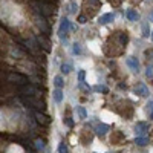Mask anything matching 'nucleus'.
I'll list each match as a JSON object with an SVG mask.
<instances>
[{
	"mask_svg": "<svg viewBox=\"0 0 153 153\" xmlns=\"http://www.w3.org/2000/svg\"><path fill=\"white\" fill-rule=\"evenodd\" d=\"M69 28H71V22H69V19L63 17V19H61V23H60V28H58V35H60L61 40H65V42H66V35H68Z\"/></svg>",
	"mask_w": 153,
	"mask_h": 153,
	"instance_id": "nucleus-2",
	"label": "nucleus"
},
{
	"mask_svg": "<svg viewBox=\"0 0 153 153\" xmlns=\"http://www.w3.org/2000/svg\"><path fill=\"white\" fill-rule=\"evenodd\" d=\"M143 35L144 37H150V31H149V25L147 23L143 25Z\"/></svg>",
	"mask_w": 153,
	"mask_h": 153,
	"instance_id": "nucleus-19",
	"label": "nucleus"
},
{
	"mask_svg": "<svg viewBox=\"0 0 153 153\" xmlns=\"http://www.w3.org/2000/svg\"><path fill=\"white\" fill-rule=\"evenodd\" d=\"M146 75L149 76V78H150V76L153 78V66H149V68H147V71H146Z\"/></svg>",
	"mask_w": 153,
	"mask_h": 153,
	"instance_id": "nucleus-21",
	"label": "nucleus"
},
{
	"mask_svg": "<svg viewBox=\"0 0 153 153\" xmlns=\"http://www.w3.org/2000/svg\"><path fill=\"white\" fill-rule=\"evenodd\" d=\"M126 63H127V66H129L133 72H138L139 71V63H138V58H135V57H129L126 60Z\"/></svg>",
	"mask_w": 153,
	"mask_h": 153,
	"instance_id": "nucleus-6",
	"label": "nucleus"
},
{
	"mask_svg": "<svg viewBox=\"0 0 153 153\" xmlns=\"http://www.w3.org/2000/svg\"><path fill=\"white\" fill-rule=\"evenodd\" d=\"M113 19H115V16L112 14V12H109V14H104V16L100 17V25H107V23L113 22Z\"/></svg>",
	"mask_w": 153,
	"mask_h": 153,
	"instance_id": "nucleus-9",
	"label": "nucleus"
},
{
	"mask_svg": "<svg viewBox=\"0 0 153 153\" xmlns=\"http://www.w3.org/2000/svg\"><path fill=\"white\" fill-rule=\"evenodd\" d=\"M147 129H149V126L146 123H138V126H136V135H139V136L146 135Z\"/></svg>",
	"mask_w": 153,
	"mask_h": 153,
	"instance_id": "nucleus-10",
	"label": "nucleus"
},
{
	"mask_svg": "<svg viewBox=\"0 0 153 153\" xmlns=\"http://www.w3.org/2000/svg\"><path fill=\"white\" fill-rule=\"evenodd\" d=\"M8 80L11 83H17V84H28V78L25 75H20V74H9Z\"/></svg>",
	"mask_w": 153,
	"mask_h": 153,
	"instance_id": "nucleus-3",
	"label": "nucleus"
},
{
	"mask_svg": "<svg viewBox=\"0 0 153 153\" xmlns=\"http://www.w3.org/2000/svg\"><path fill=\"white\" fill-rule=\"evenodd\" d=\"M72 52L76 55V54H81V45H78V43H75L74 45V48H72Z\"/></svg>",
	"mask_w": 153,
	"mask_h": 153,
	"instance_id": "nucleus-17",
	"label": "nucleus"
},
{
	"mask_svg": "<svg viewBox=\"0 0 153 153\" xmlns=\"http://www.w3.org/2000/svg\"><path fill=\"white\" fill-rule=\"evenodd\" d=\"M150 17H152V20H153V11H152V14H150Z\"/></svg>",
	"mask_w": 153,
	"mask_h": 153,
	"instance_id": "nucleus-28",
	"label": "nucleus"
},
{
	"mask_svg": "<svg viewBox=\"0 0 153 153\" xmlns=\"http://www.w3.org/2000/svg\"><path fill=\"white\" fill-rule=\"evenodd\" d=\"M32 6L40 12L42 16H51V14H54V8L51 6V5H48V3H45V2H35V3H32Z\"/></svg>",
	"mask_w": 153,
	"mask_h": 153,
	"instance_id": "nucleus-1",
	"label": "nucleus"
},
{
	"mask_svg": "<svg viewBox=\"0 0 153 153\" xmlns=\"http://www.w3.org/2000/svg\"><path fill=\"white\" fill-rule=\"evenodd\" d=\"M35 149L37 150H43L45 149V143L42 141V139H35Z\"/></svg>",
	"mask_w": 153,
	"mask_h": 153,
	"instance_id": "nucleus-16",
	"label": "nucleus"
},
{
	"mask_svg": "<svg viewBox=\"0 0 153 153\" xmlns=\"http://www.w3.org/2000/svg\"><path fill=\"white\" fill-rule=\"evenodd\" d=\"M126 16H127V19H129L130 22H138V19H139V14L135 9H129L126 12Z\"/></svg>",
	"mask_w": 153,
	"mask_h": 153,
	"instance_id": "nucleus-11",
	"label": "nucleus"
},
{
	"mask_svg": "<svg viewBox=\"0 0 153 153\" xmlns=\"http://www.w3.org/2000/svg\"><path fill=\"white\" fill-rule=\"evenodd\" d=\"M37 26L40 28V31L43 34H49V25H48V22L43 17H37Z\"/></svg>",
	"mask_w": 153,
	"mask_h": 153,
	"instance_id": "nucleus-5",
	"label": "nucleus"
},
{
	"mask_svg": "<svg viewBox=\"0 0 153 153\" xmlns=\"http://www.w3.org/2000/svg\"><path fill=\"white\" fill-rule=\"evenodd\" d=\"M95 89H97V91H100V92H104V94L107 92V87L106 86H97Z\"/></svg>",
	"mask_w": 153,
	"mask_h": 153,
	"instance_id": "nucleus-22",
	"label": "nucleus"
},
{
	"mask_svg": "<svg viewBox=\"0 0 153 153\" xmlns=\"http://www.w3.org/2000/svg\"><path fill=\"white\" fill-rule=\"evenodd\" d=\"M152 38H153V31H152Z\"/></svg>",
	"mask_w": 153,
	"mask_h": 153,
	"instance_id": "nucleus-29",
	"label": "nucleus"
},
{
	"mask_svg": "<svg viewBox=\"0 0 153 153\" xmlns=\"http://www.w3.org/2000/svg\"><path fill=\"white\" fill-rule=\"evenodd\" d=\"M109 130V126L107 124H100L98 127H97V133L100 135V136H103V135H106V132Z\"/></svg>",
	"mask_w": 153,
	"mask_h": 153,
	"instance_id": "nucleus-13",
	"label": "nucleus"
},
{
	"mask_svg": "<svg viewBox=\"0 0 153 153\" xmlns=\"http://www.w3.org/2000/svg\"><path fill=\"white\" fill-rule=\"evenodd\" d=\"M135 91H136L138 95H141V97H147V95H149V89H147L144 84H138Z\"/></svg>",
	"mask_w": 153,
	"mask_h": 153,
	"instance_id": "nucleus-12",
	"label": "nucleus"
},
{
	"mask_svg": "<svg viewBox=\"0 0 153 153\" xmlns=\"http://www.w3.org/2000/svg\"><path fill=\"white\" fill-rule=\"evenodd\" d=\"M54 83H55L57 89H61L63 84H65V83H63V78H61V76H55V78H54Z\"/></svg>",
	"mask_w": 153,
	"mask_h": 153,
	"instance_id": "nucleus-15",
	"label": "nucleus"
},
{
	"mask_svg": "<svg viewBox=\"0 0 153 153\" xmlns=\"http://www.w3.org/2000/svg\"><path fill=\"white\" fill-rule=\"evenodd\" d=\"M58 152H60V153H68L66 146H65V144H61V146H60V149H58Z\"/></svg>",
	"mask_w": 153,
	"mask_h": 153,
	"instance_id": "nucleus-24",
	"label": "nucleus"
},
{
	"mask_svg": "<svg viewBox=\"0 0 153 153\" xmlns=\"http://www.w3.org/2000/svg\"><path fill=\"white\" fill-rule=\"evenodd\" d=\"M78 22H80L81 25H84V23H87V17H86V16H80V17H78Z\"/></svg>",
	"mask_w": 153,
	"mask_h": 153,
	"instance_id": "nucleus-23",
	"label": "nucleus"
},
{
	"mask_svg": "<svg viewBox=\"0 0 153 153\" xmlns=\"http://www.w3.org/2000/svg\"><path fill=\"white\" fill-rule=\"evenodd\" d=\"M150 120H153V109H152V113H150Z\"/></svg>",
	"mask_w": 153,
	"mask_h": 153,
	"instance_id": "nucleus-27",
	"label": "nucleus"
},
{
	"mask_svg": "<svg viewBox=\"0 0 153 153\" xmlns=\"http://www.w3.org/2000/svg\"><path fill=\"white\" fill-rule=\"evenodd\" d=\"M78 113L81 115V118H86V110L83 107H78Z\"/></svg>",
	"mask_w": 153,
	"mask_h": 153,
	"instance_id": "nucleus-25",
	"label": "nucleus"
},
{
	"mask_svg": "<svg viewBox=\"0 0 153 153\" xmlns=\"http://www.w3.org/2000/svg\"><path fill=\"white\" fill-rule=\"evenodd\" d=\"M20 92L25 94V95H28V97H37V95H38V91H37V89L32 87V86H28V84H25V86L20 89Z\"/></svg>",
	"mask_w": 153,
	"mask_h": 153,
	"instance_id": "nucleus-4",
	"label": "nucleus"
},
{
	"mask_svg": "<svg viewBox=\"0 0 153 153\" xmlns=\"http://www.w3.org/2000/svg\"><path fill=\"white\" fill-rule=\"evenodd\" d=\"M37 42H38V45H40L45 51H46V52H49V51H51V43L46 40V38L45 37H42V35H38L37 37Z\"/></svg>",
	"mask_w": 153,
	"mask_h": 153,
	"instance_id": "nucleus-7",
	"label": "nucleus"
},
{
	"mask_svg": "<svg viewBox=\"0 0 153 153\" xmlns=\"http://www.w3.org/2000/svg\"><path fill=\"white\" fill-rule=\"evenodd\" d=\"M136 144L138 146H146L147 144V139L144 136H139V138H136Z\"/></svg>",
	"mask_w": 153,
	"mask_h": 153,
	"instance_id": "nucleus-20",
	"label": "nucleus"
},
{
	"mask_svg": "<svg viewBox=\"0 0 153 153\" xmlns=\"http://www.w3.org/2000/svg\"><path fill=\"white\" fill-rule=\"evenodd\" d=\"M71 71H72V66H71V65H68V63L61 66V72H63V74H69Z\"/></svg>",
	"mask_w": 153,
	"mask_h": 153,
	"instance_id": "nucleus-18",
	"label": "nucleus"
},
{
	"mask_svg": "<svg viewBox=\"0 0 153 153\" xmlns=\"http://www.w3.org/2000/svg\"><path fill=\"white\" fill-rule=\"evenodd\" d=\"M34 115H35L37 121L40 123V124H43V126H46V124H49V123H51L49 117H46V115H43V113H40V112H35Z\"/></svg>",
	"mask_w": 153,
	"mask_h": 153,
	"instance_id": "nucleus-8",
	"label": "nucleus"
},
{
	"mask_svg": "<svg viewBox=\"0 0 153 153\" xmlns=\"http://www.w3.org/2000/svg\"><path fill=\"white\" fill-rule=\"evenodd\" d=\"M83 78H84V71H81L80 75H78V80H80V81H83Z\"/></svg>",
	"mask_w": 153,
	"mask_h": 153,
	"instance_id": "nucleus-26",
	"label": "nucleus"
},
{
	"mask_svg": "<svg viewBox=\"0 0 153 153\" xmlns=\"http://www.w3.org/2000/svg\"><path fill=\"white\" fill-rule=\"evenodd\" d=\"M54 100L57 101V103H61V100H63V92L60 91V89H57V91L54 92Z\"/></svg>",
	"mask_w": 153,
	"mask_h": 153,
	"instance_id": "nucleus-14",
	"label": "nucleus"
}]
</instances>
